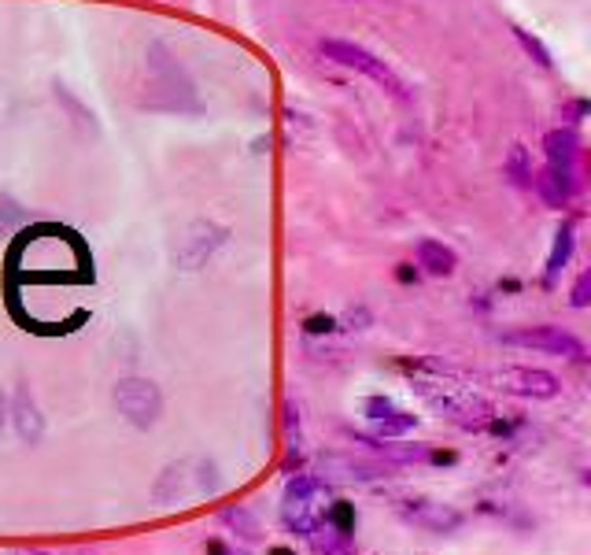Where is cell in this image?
Segmentation results:
<instances>
[{
	"instance_id": "cell-12",
	"label": "cell",
	"mask_w": 591,
	"mask_h": 555,
	"mask_svg": "<svg viewBox=\"0 0 591 555\" xmlns=\"http://www.w3.org/2000/svg\"><path fill=\"white\" fill-rule=\"evenodd\" d=\"M528 186H533L536 193H539V200H544L547 208H555V211H562L569 200H573V189H569L566 181H558L547 167L539 170V175H533V181H528Z\"/></svg>"
},
{
	"instance_id": "cell-10",
	"label": "cell",
	"mask_w": 591,
	"mask_h": 555,
	"mask_svg": "<svg viewBox=\"0 0 591 555\" xmlns=\"http://www.w3.org/2000/svg\"><path fill=\"white\" fill-rule=\"evenodd\" d=\"M417 267L425 270L430 278H451L458 267L455 248H447L444 241H417Z\"/></svg>"
},
{
	"instance_id": "cell-6",
	"label": "cell",
	"mask_w": 591,
	"mask_h": 555,
	"mask_svg": "<svg viewBox=\"0 0 591 555\" xmlns=\"http://www.w3.org/2000/svg\"><path fill=\"white\" fill-rule=\"evenodd\" d=\"M495 386L511 397L522 400H555L562 392V381H558L551 370L544 367H506L495 370Z\"/></svg>"
},
{
	"instance_id": "cell-25",
	"label": "cell",
	"mask_w": 591,
	"mask_h": 555,
	"mask_svg": "<svg viewBox=\"0 0 591 555\" xmlns=\"http://www.w3.org/2000/svg\"><path fill=\"white\" fill-rule=\"evenodd\" d=\"M12 555H53V552H45V548H26V552H12Z\"/></svg>"
},
{
	"instance_id": "cell-7",
	"label": "cell",
	"mask_w": 591,
	"mask_h": 555,
	"mask_svg": "<svg viewBox=\"0 0 591 555\" xmlns=\"http://www.w3.org/2000/svg\"><path fill=\"white\" fill-rule=\"evenodd\" d=\"M544 148H547V170L566 181L569 189L577 193V178H580V137L573 134L569 126H558L551 134L544 137Z\"/></svg>"
},
{
	"instance_id": "cell-20",
	"label": "cell",
	"mask_w": 591,
	"mask_h": 555,
	"mask_svg": "<svg viewBox=\"0 0 591 555\" xmlns=\"http://www.w3.org/2000/svg\"><path fill=\"white\" fill-rule=\"evenodd\" d=\"M588 115V104H584V100H569V104L562 108V119H566V123H580V119H584Z\"/></svg>"
},
{
	"instance_id": "cell-24",
	"label": "cell",
	"mask_w": 591,
	"mask_h": 555,
	"mask_svg": "<svg viewBox=\"0 0 591 555\" xmlns=\"http://www.w3.org/2000/svg\"><path fill=\"white\" fill-rule=\"evenodd\" d=\"M411 278H417V270H411V267L403 264V270H400V281H411Z\"/></svg>"
},
{
	"instance_id": "cell-23",
	"label": "cell",
	"mask_w": 591,
	"mask_h": 555,
	"mask_svg": "<svg viewBox=\"0 0 591 555\" xmlns=\"http://www.w3.org/2000/svg\"><path fill=\"white\" fill-rule=\"evenodd\" d=\"M208 555H230V552H226V548H222V544H219V541H211V544H208Z\"/></svg>"
},
{
	"instance_id": "cell-8",
	"label": "cell",
	"mask_w": 591,
	"mask_h": 555,
	"mask_svg": "<svg viewBox=\"0 0 591 555\" xmlns=\"http://www.w3.org/2000/svg\"><path fill=\"white\" fill-rule=\"evenodd\" d=\"M8 419H12L15 437L23 444H37L41 437H45V415H41L34 392H30L26 386H19L15 397L8 400Z\"/></svg>"
},
{
	"instance_id": "cell-22",
	"label": "cell",
	"mask_w": 591,
	"mask_h": 555,
	"mask_svg": "<svg viewBox=\"0 0 591 555\" xmlns=\"http://www.w3.org/2000/svg\"><path fill=\"white\" fill-rule=\"evenodd\" d=\"M4 426H8V397L0 392V437H4Z\"/></svg>"
},
{
	"instance_id": "cell-2",
	"label": "cell",
	"mask_w": 591,
	"mask_h": 555,
	"mask_svg": "<svg viewBox=\"0 0 591 555\" xmlns=\"http://www.w3.org/2000/svg\"><path fill=\"white\" fill-rule=\"evenodd\" d=\"M322 56L333 59V64H341V67H348V70H359V75H366L370 82H377L384 93H392L395 100H411V89H406L403 78L395 75V70L384 64L381 56H373L370 48H363L355 42H341V37H325Z\"/></svg>"
},
{
	"instance_id": "cell-4",
	"label": "cell",
	"mask_w": 591,
	"mask_h": 555,
	"mask_svg": "<svg viewBox=\"0 0 591 555\" xmlns=\"http://www.w3.org/2000/svg\"><path fill=\"white\" fill-rule=\"evenodd\" d=\"M395 511H400V519L406 526L436 533V537H447V533H458L466 526V514L458 511L455 503H444L433 497H406L395 503Z\"/></svg>"
},
{
	"instance_id": "cell-21",
	"label": "cell",
	"mask_w": 591,
	"mask_h": 555,
	"mask_svg": "<svg viewBox=\"0 0 591 555\" xmlns=\"http://www.w3.org/2000/svg\"><path fill=\"white\" fill-rule=\"evenodd\" d=\"M308 330H311V333H322V330L330 333V330H333V319H311Z\"/></svg>"
},
{
	"instance_id": "cell-17",
	"label": "cell",
	"mask_w": 591,
	"mask_h": 555,
	"mask_svg": "<svg viewBox=\"0 0 591 555\" xmlns=\"http://www.w3.org/2000/svg\"><path fill=\"white\" fill-rule=\"evenodd\" d=\"M514 37H517V42H522V48H525V53H528V56H533V59H536V64H539V67H551V53H547V48H544V45H539V42H536V37H533V34H528V30H522V26H514Z\"/></svg>"
},
{
	"instance_id": "cell-9",
	"label": "cell",
	"mask_w": 591,
	"mask_h": 555,
	"mask_svg": "<svg viewBox=\"0 0 591 555\" xmlns=\"http://www.w3.org/2000/svg\"><path fill=\"white\" fill-rule=\"evenodd\" d=\"M192 463L181 459V463H170V467H163V474L156 478V486H152V497H156L159 508H175L178 500L189 497V478H192Z\"/></svg>"
},
{
	"instance_id": "cell-3",
	"label": "cell",
	"mask_w": 591,
	"mask_h": 555,
	"mask_svg": "<svg viewBox=\"0 0 591 555\" xmlns=\"http://www.w3.org/2000/svg\"><path fill=\"white\" fill-rule=\"evenodd\" d=\"M111 400H115L119 415L137 430H152L163 415V392L152 378H137V375L119 378Z\"/></svg>"
},
{
	"instance_id": "cell-13",
	"label": "cell",
	"mask_w": 591,
	"mask_h": 555,
	"mask_svg": "<svg viewBox=\"0 0 591 555\" xmlns=\"http://www.w3.org/2000/svg\"><path fill=\"white\" fill-rule=\"evenodd\" d=\"M370 426H373V437H377V441H395V437H406V433L417 426V415H414V411L392 408L389 415L370 422Z\"/></svg>"
},
{
	"instance_id": "cell-18",
	"label": "cell",
	"mask_w": 591,
	"mask_h": 555,
	"mask_svg": "<svg viewBox=\"0 0 591 555\" xmlns=\"http://www.w3.org/2000/svg\"><path fill=\"white\" fill-rule=\"evenodd\" d=\"M392 408H395V403H392L389 397H366V400H363V415L370 419V422L384 419V415H389Z\"/></svg>"
},
{
	"instance_id": "cell-15",
	"label": "cell",
	"mask_w": 591,
	"mask_h": 555,
	"mask_svg": "<svg viewBox=\"0 0 591 555\" xmlns=\"http://www.w3.org/2000/svg\"><path fill=\"white\" fill-rule=\"evenodd\" d=\"M222 522H226V526L230 530H237L241 533V537H256V519H252V514L248 511H244V508H230V511H222Z\"/></svg>"
},
{
	"instance_id": "cell-16",
	"label": "cell",
	"mask_w": 591,
	"mask_h": 555,
	"mask_svg": "<svg viewBox=\"0 0 591 555\" xmlns=\"http://www.w3.org/2000/svg\"><path fill=\"white\" fill-rule=\"evenodd\" d=\"M506 175L514 178V186H528V181H533V167H528L522 145H517L514 153H511V159H506Z\"/></svg>"
},
{
	"instance_id": "cell-19",
	"label": "cell",
	"mask_w": 591,
	"mask_h": 555,
	"mask_svg": "<svg viewBox=\"0 0 591 555\" xmlns=\"http://www.w3.org/2000/svg\"><path fill=\"white\" fill-rule=\"evenodd\" d=\"M569 304H573V308H588V304H591V270H584V275L577 278V286H573V297H569Z\"/></svg>"
},
{
	"instance_id": "cell-11",
	"label": "cell",
	"mask_w": 591,
	"mask_h": 555,
	"mask_svg": "<svg viewBox=\"0 0 591 555\" xmlns=\"http://www.w3.org/2000/svg\"><path fill=\"white\" fill-rule=\"evenodd\" d=\"M573 245H577V222L573 219H566L562 222V230L555 234V248H551V256H547V286H555L558 275L566 270L569 264V256H573Z\"/></svg>"
},
{
	"instance_id": "cell-5",
	"label": "cell",
	"mask_w": 591,
	"mask_h": 555,
	"mask_svg": "<svg viewBox=\"0 0 591 555\" xmlns=\"http://www.w3.org/2000/svg\"><path fill=\"white\" fill-rule=\"evenodd\" d=\"M503 345H514V348H536V352H547V356H562V359H584V345L580 337H573L569 330L562 326H525V330H514L503 337Z\"/></svg>"
},
{
	"instance_id": "cell-1",
	"label": "cell",
	"mask_w": 591,
	"mask_h": 555,
	"mask_svg": "<svg viewBox=\"0 0 591 555\" xmlns=\"http://www.w3.org/2000/svg\"><path fill=\"white\" fill-rule=\"evenodd\" d=\"M325 508L330 503H325L322 478H314V474H296V478H289L281 497V519L292 537H311L325 522Z\"/></svg>"
},
{
	"instance_id": "cell-26",
	"label": "cell",
	"mask_w": 591,
	"mask_h": 555,
	"mask_svg": "<svg viewBox=\"0 0 591 555\" xmlns=\"http://www.w3.org/2000/svg\"><path fill=\"white\" fill-rule=\"evenodd\" d=\"M233 555H248V552H233Z\"/></svg>"
},
{
	"instance_id": "cell-14",
	"label": "cell",
	"mask_w": 591,
	"mask_h": 555,
	"mask_svg": "<svg viewBox=\"0 0 591 555\" xmlns=\"http://www.w3.org/2000/svg\"><path fill=\"white\" fill-rule=\"evenodd\" d=\"M308 541H311V555H355V548L348 544V537L333 533L330 526H319Z\"/></svg>"
}]
</instances>
